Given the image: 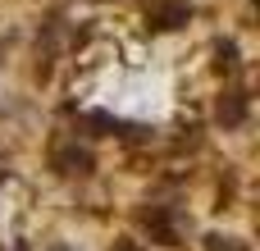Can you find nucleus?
<instances>
[{"label":"nucleus","mask_w":260,"mask_h":251,"mask_svg":"<svg viewBox=\"0 0 260 251\" xmlns=\"http://www.w3.org/2000/svg\"><path fill=\"white\" fill-rule=\"evenodd\" d=\"M50 165H55V174H64V178H87V174L96 169L91 151H87V146H78V142H64V146H55Z\"/></svg>","instance_id":"nucleus-1"},{"label":"nucleus","mask_w":260,"mask_h":251,"mask_svg":"<svg viewBox=\"0 0 260 251\" xmlns=\"http://www.w3.org/2000/svg\"><path fill=\"white\" fill-rule=\"evenodd\" d=\"M0 50H5V46H0Z\"/></svg>","instance_id":"nucleus-11"},{"label":"nucleus","mask_w":260,"mask_h":251,"mask_svg":"<svg viewBox=\"0 0 260 251\" xmlns=\"http://www.w3.org/2000/svg\"><path fill=\"white\" fill-rule=\"evenodd\" d=\"M206 251H247L238 238H224V233H210L206 238Z\"/></svg>","instance_id":"nucleus-7"},{"label":"nucleus","mask_w":260,"mask_h":251,"mask_svg":"<svg viewBox=\"0 0 260 251\" xmlns=\"http://www.w3.org/2000/svg\"><path fill=\"white\" fill-rule=\"evenodd\" d=\"M187 18H192V9H187V5H178V0H174V5H155V9H151V18H146V23H151V27H155V32H169V27H183V23H187Z\"/></svg>","instance_id":"nucleus-3"},{"label":"nucleus","mask_w":260,"mask_h":251,"mask_svg":"<svg viewBox=\"0 0 260 251\" xmlns=\"http://www.w3.org/2000/svg\"><path fill=\"white\" fill-rule=\"evenodd\" d=\"M114 251H142L137 242H114Z\"/></svg>","instance_id":"nucleus-8"},{"label":"nucleus","mask_w":260,"mask_h":251,"mask_svg":"<svg viewBox=\"0 0 260 251\" xmlns=\"http://www.w3.org/2000/svg\"><path fill=\"white\" fill-rule=\"evenodd\" d=\"M78 128H82L87 137H114V133H119V119L105 114V110H87V114L78 119Z\"/></svg>","instance_id":"nucleus-5"},{"label":"nucleus","mask_w":260,"mask_h":251,"mask_svg":"<svg viewBox=\"0 0 260 251\" xmlns=\"http://www.w3.org/2000/svg\"><path fill=\"white\" fill-rule=\"evenodd\" d=\"M142 224H146V233H151L160 247H178V219H174L169 206H151V210H142Z\"/></svg>","instance_id":"nucleus-2"},{"label":"nucleus","mask_w":260,"mask_h":251,"mask_svg":"<svg viewBox=\"0 0 260 251\" xmlns=\"http://www.w3.org/2000/svg\"><path fill=\"white\" fill-rule=\"evenodd\" d=\"M215 69H219V73H238V69H242L233 41H219V46H215Z\"/></svg>","instance_id":"nucleus-6"},{"label":"nucleus","mask_w":260,"mask_h":251,"mask_svg":"<svg viewBox=\"0 0 260 251\" xmlns=\"http://www.w3.org/2000/svg\"><path fill=\"white\" fill-rule=\"evenodd\" d=\"M50 251H69V247H50Z\"/></svg>","instance_id":"nucleus-9"},{"label":"nucleus","mask_w":260,"mask_h":251,"mask_svg":"<svg viewBox=\"0 0 260 251\" xmlns=\"http://www.w3.org/2000/svg\"><path fill=\"white\" fill-rule=\"evenodd\" d=\"M215 119H219L224 128H238V123L247 119V96H242V91H224L219 105H215Z\"/></svg>","instance_id":"nucleus-4"},{"label":"nucleus","mask_w":260,"mask_h":251,"mask_svg":"<svg viewBox=\"0 0 260 251\" xmlns=\"http://www.w3.org/2000/svg\"><path fill=\"white\" fill-rule=\"evenodd\" d=\"M18 251H27V247H18Z\"/></svg>","instance_id":"nucleus-10"}]
</instances>
